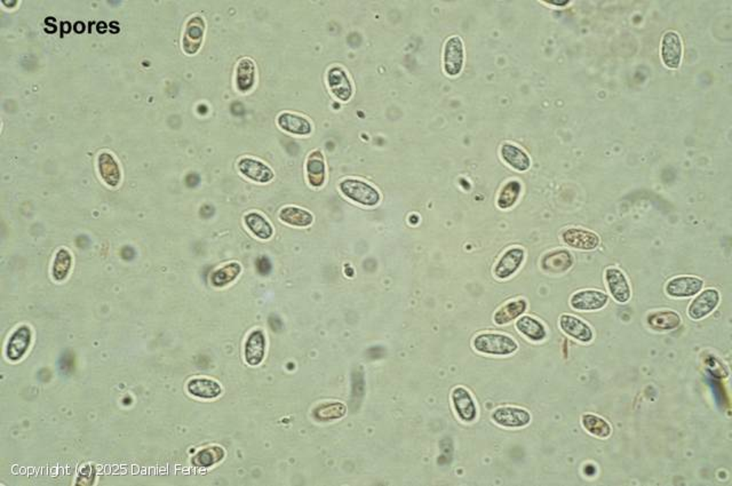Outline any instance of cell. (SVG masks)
Listing matches in <instances>:
<instances>
[{
	"label": "cell",
	"mask_w": 732,
	"mask_h": 486,
	"mask_svg": "<svg viewBox=\"0 0 732 486\" xmlns=\"http://www.w3.org/2000/svg\"><path fill=\"white\" fill-rule=\"evenodd\" d=\"M473 347L477 352L491 356L512 355L518 349L513 338L501 333H481L474 338Z\"/></svg>",
	"instance_id": "cell-1"
},
{
	"label": "cell",
	"mask_w": 732,
	"mask_h": 486,
	"mask_svg": "<svg viewBox=\"0 0 732 486\" xmlns=\"http://www.w3.org/2000/svg\"><path fill=\"white\" fill-rule=\"evenodd\" d=\"M340 190L347 198L364 206H375L380 202V194L377 189L361 180H343L340 183Z\"/></svg>",
	"instance_id": "cell-2"
},
{
	"label": "cell",
	"mask_w": 732,
	"mask_h": 486,
	"mask_svg": "<svg viewBox=\"0 0 732 486\" xmlns=\"http://www.w3.org/2000/svg\"><path fill=\"white\" fill-rule=\"evenodd\" d=\"M465 62L464 42L459 37H451L445 42L443 63L444 70L450 77L460 74Z\"/></svg>",
	"instance_id": "cell-3"
},
{
	"label": "cell",
	"mask_w": 732,
	"mask_h": 486,
	"mask_svg": "<svg viewBox=\"0 0 732 486\" xmlns=\"http://www.w3.org/2000/svg\"><path fill=\"white\" fill-rule=\"evenodd\" d=\"M491 418L497 425L505 428H523L531 423L530 413L521 407H498L493 411Z\"/></svg>",
	"instance_id": "cell-4"
},
{
	"label": "cell",
	"mask_w": 732,
	"mask_h": 486,
	"mask_svg": "<svg viewBox=\"0 0 732 486\" xmlns=\"http://www.w3.org/2000/svg\"><path fill=\"white\" fill-rule=\"evenodd\" d=\"M719 299L721 297L715 288L703 290L689 306V311H687L689 317L694 320H703L717 309L719 304Z\"/></svg>",
	"instance_id": "cell-5"
},
{
	"label": "cell",
	"mask_w": 732,
	"mask_h": 486,
	"mask_svg": "<svg viewBox=\"0 0 732 486\" xmlns=\"http://www.w3.org/2000/svg\"><path fill=\"white\" fill-rule=\"evenodd\" d=\"M608 301V295L605 292L598 290H582L571 297L570 304L576 311H596L603 309Z\"/></svg>",
	"instance_id": "cell-6"
},
{
	"label": "cell",
	"mask_w": 732,
	"mask_h": 486,
	"mask_svg": "<svg viewBox=\"0 0 732 486\" xmlns=\"http://www.w3.org/2000/svg\"><path fill=\"white\" fill-rule=\"evenodd\" d=\"M32 341V332L28 325H21L10 336L6 345V357L8 361H19L29 350Z\"/></svg>",
	"instance_id": "cell-7"
},
{
	"label": "cell",
	"mask_w": 732,
	"mask_h": 486,
	"mask_svg": "<svg viewBox=\"0 0 732 486\" xmlns=\"http://www.w3.org/2000/svg\"><path fill=\"white\" fill-rule=\"evenodd\" d=\"M703 282L694 276H680L666 285V293L671 298H691L703 290Z\"/></svg>",
	"instance_id": "cell-8"
},
{
	"label": "cell",
	"mask_w": 732,
	"mask_h": 486,
	"mask_svg": "<svg viewBox=\"0 0 732 486\" xmlns=\"http://www.w3.org/2000/svg\"><path fill=\"white\" fill-rule=\"evenodd\" d=\"M453 409L464 423H473L477 418V407L472 393L464 387H455L451 393Z\"/></svg>",
	"instance_id": "cell-9"
},
{
	"label": "cell",
	"mask_w": 732,
	"mask_h": 486,
	"mask_svg": "<svg viewBox=\"0 0 732 486\" xmlns=\"http://www.w3.org/2000/svg\"><path fill=\"white\" fill-rule=\"evenodd\" d=\"M205 21L202 16L196 15L189 19L182 39L185 53L194 55L202 47L204 40Z\"/></svg>",
	"instance_id": "cell-10"
},
{
	"label": "cell",
	"mask_w": 732,
	"mask_h": 486,
	"mask_svg": "<svg viewBox=\"0 0 732 486\" xmlns=\"http://www.w3.org/2000/svg\"><path fill=\"white\" fill-rule=\"evenodd\" d=\"M682 42L678 33L674 31L666 32L662 40V60L666 67L676 70L681 65Z\"/></svg>",
	"instance_id": "cell-11"
},
{
	"label": "cell",
	"mask_w": 732,
	"mask_h": 486,
	"mask_svg": "<svg viewBox=\"0 0 732 486\" xmlns=\"http://www.w3.org/2000/svg\"><path fill=\"white\" fill-rule=\"evenodd\" d=\"M525 259V252L521 247H512L506 251L495 267V275L500 281L509 279L517 272Z\"/></svg>",
	"instance_id": "cell-12"
},
{
	"label": "cell",
	"mask_w": 732,
	"mask_h": 486,
	"mask_svg": "<svg viewBox=\"0 0 732 486\" xmlns=\"http://www.w3.org/2000/svg\"><path fill=\"white\" fill-rule=\"evenodd\" d=\"M562 240L568 246L582 251H593L600 245V237L593 231L571 228L562 234Z\"/></svg>",
	"instance_id": "cell-13"
},
{
	"label": "cell",
	"mask_w": 732,
	"mask_h": 486,
	"mask_svg": "<svg viewBox=\"0 0 732 486\" xmlns=\"http://www.w3.org/2000/svg\"><path fill=\"white\" fill-rule=\"evenodd\" d=\"M605 281L608 284L609 291L614 300L619 304H626L632 297L630 283L621 269L609 268L605 272Z\"/></svg>",
	"instance_id": "cell-14"
},
{
	"label": "cell",
	"mask_w": 732,
	"mask_h": 486,
	"mask_svg": "<svg viewBox=\"0 0 732 486\" xmlns=\"http://www.w3.org/2000/svg\"><path fill=\"white\" fill-rule=\"evenodd\" d=\"M560 327L566 336L580 343H591L594 338V333L589 324L573 315H562L560 317Z\"/></svg>",
	"instance_id": "cell-15"
},
{
	"label": "cell",
	"mask_w": 732,
	"mask_h": 486,
	"mask_svg": "<svg viewBox=\"0 0 732 486\" xmlns=\"http://www.w3.org/2000/svg\"><path fill=\"white\" fill-rule=\"evenodd\" d=\"M329 91L336 99L347 102L352 96V86L343 68L334 67L327 72Z\"/></svg>",
	"instance_id": "cell-16"
},
{
	"label": "cell",
	"mask_w": 732,
	"mask_h": 486,
	"mask_svg": "<svg viewBox=\"0 0 732 486\" xmlns=\"http://www.w3.org/2000/svg\"><path fill=\"white\" fill-rule=\"evenodd\" d=\"M98 168H99L100 176L107 186L116 188L119 186L122 181V172L119 167L118 162L114 157V155L108 151H103L98 157Z\"/></svg>",
	"instance_id": "cell-17"
},
{
	"label": "cell",
	"mask_w": 732,
	"mask_h": 486,
	"mask_svg": "<svg viewBox=\"0 0 732 486\" xmlns=\"http://www.w3.org/2000/svg\"><path fill=\"white\" fill-rule=\"evenodd\" d=\"M238 170L244 176L256 182L267 183L274 179L272 168L254 158H242L238 163Z\"/></svg>",
	"instance_id": "cell-18"
},
{
	"label": "cell",
	"mask_w": 732,
	"mask_h": 486,
	"mask_svg": "<svg viewBox=\"0 0 732 486\" xmlns=\"http://www.w3.org/2000/svg\"><path fill=\"white\" fill-rule=\"evenodd\" d=\"M265 355V336L263 331L256 329L249 334L245 343L244 356L247 364L258 366L263 363Z\"/></svg>",
	"instance_id": "cell-19"
},
{
	"label": "cell",
	"mask_w": 732,
	"mask_h": 486,
	"mask_svg": "<svg viewBox=\"0 0 732 486\" xmlns=\"http://www.w3.org/2000/svg\"><path fill=\"white\" fill-rule=\"evenodd\" d=\"M187 391L190 395L202 400H215L222 393L220 384L208 377L192 379L187 384Z\"/></svg>",
	"instance_id": "cell-20"
},
{
	"label": "cell",
	"mask_w": 732,
	"mask_h": 486,
	"mask_svg": "<svg viewBox=\"0 0 732 486\" xmlns=\"http://www.w3.org/2000/svg\"><path fill=\"white\" fill-rule=\"evenodd\" d=\"M500 154L506 164H508L509 166L518 172H525L531 167V159L529 155L515 144H502Z\"/></svg>",
	"instance_id": "cell-21"
},
{
	"label": "cell",
	"mask_w": 732,
	"mask_h": 486,
	"mask_svg": "<svg viewBox=\"0 0 732 486\" xmlns=\"http://www.w3.org/2000/svg\"><path fill=\"white\" fill-rule=\"evenodd\" d=\"M573 265V256L566 250L547 253L541 260V268L544 269L545 272L554 274L568 272Z\"/></svg>",
	"instance_id": "cell-22"
},
{
	"label": "cell",
	"mask_w": 732,
	"mask_h": 486,
	"mask_svg": "<svg viewBox=\"0 0 732 486\" xmlns=\"http://www.w3.org/2000/svg\"><path fill=\"white\" fill-rule=\"evenodd\" d=\"M681 316L671 311H655L646 318V323L650 329L657 332L678 329L681 325Z\"/></svg>",
	"instance_id": "cell-23"
},
{
	"label": "cell",
	"mask_w": 732,
	"mask_h": 486,
	"mask_svg": "<svg viewBox=\"0 0 732 486\" xmlns=\"http://www.w3.org/2000/svg\"><path fill=\"white\" fill-rule=\"evenodd\" d=\"M527 308H528V304H527V301L524 299L509 301L507 304H504L501 308H499L496 314H495V317H493V320L499 327L507 325V324L512 323L513 320H517L518 317H521L522 315L524 314Z\"/></svg>",
	"instance_id": "cell-24"
},
{
	"label": "cell",
	"mask_w": 732,
	"mask_h": 486,
	"mask_svg": "<svg viewBox=\"0 0 732 486\" xmlns=\"http://www.w3.org/2000/svg\"><path fill=\"white\" fill-rule=\"evenodd\" d=\"M307 176L313 188H320L325 182V162L320 150L313 151L307 160Z\"/></svg>",
	"instance_id": "cell-25"
},
{
	"label": "cell",
	"mask_w": 732,
	"mask_h": 486,
	"mask_svg": "<svg viewBox=\"0 0 732 486\" xmlns=\"http://www.w3.org/2000/svg\"><path fill=\"white\" fill-rule=\"evenodd\" d=\"M279 125L285 132L295 135H308L313 131L311 122L308 119L290 112H284L279 116Z\"/></svg>",
	"instance_id": "cell-26"
},
{
	"label": "cell",
	"mask_w": 732,
	"mask_h": 486,
	"mask_svg": "<svg viewBox=\"0 0 732 486\" xmlns=\"http://www.w3.org/2000/svg\"><path fill=\"white\" fill-rule=\"evenodd\" d=\"M516 329L518 332L528 338L531 341H543L546 339L547 331L544 324L536 320L534 317L522 316L516 322Z\"/></svg>",
	"instance_id": "cell-27"
},
{
	"label": "cell",
	"mask_w": 732,
	"mask_h": 486,
	"mask_svg": "<svg viewBox=\"0 0 732 486\" xmlns=\"http://www.w3.org/2000/svg\"><path fill=\"white\" fill-rule=\"evenodd\" d=\"M254 83H256V65L249 58L240 60L236 70L237 88L240 92L247 93L249 91L252 90Z\"/></svg>",
	"instance_id": "cell-28"
},
{
	"label": "cell",
	"mask_w": 732,
	"mask_h": 486,
	"mask_svg": "<svg viewBox=\"0 0 732 486\" xmlns=\"http://www.w3.org/2000/svg\"><path fill=\"white\" fill-rule=\"evenodd\" d=\"M279 219L293 227H308L313 224V217L311 212L297 206H286L279 213Z\"/></svg>",
	"instance_id": "cell-29"
},
{
	"label": "cell",
	"mask_w": 732,
	"mask_h": 486,
	"mask_svg": "<svg viewBox=\"0 0 732 486\" xmlns=\"http://www.w3.org/2000/svg\"><path fill=\"white\" fill-rule=\"evenodd\" d=\"M72 256L70 251L67 249H60L55 254L53 266H52V276L56 282H63L70 274L72 267Z\"/></svg>",
	"instance_id": "cell-30"
},
{
	"label": "cell",
	"mask_w": 732,
	"mask_h": 486,
	"mask_svg": "<svg viewBox=\"0 0 732 486\" xmlns=\"http://www.w3.org/2000/svg\"><path fill=\"white\" fill-rule=\"evenodd\" d=\"M582 425L591 435L598 439H608L612 432V428L608 421L592 413H586L582 416Z\"/></svg>",
	"instance_id": "cell-31"
},
{
	"label": "cell",
	"mask_w": 732,
	"mask_h": 486,
	"mask_svg": "<svg viewBox=\"0 0 732 486\" xmlns=\"http://www.w3.org/2000/svg\"><path fill=\"white\" fill-rule=\"evenodd\" d=\"M226 452L218 445L203 448L192 459V464L198 468H208L224 460Z\"/></svg>",
	"instance_id": "cell-32"
},
{
	"label": "cell",
	"mask_w": 732,
	"mask_h": 486,
	"mask_svg": "<svg viewBox=\"0 0 732 486\" xmlns=\"http://www.w3.org/2000/svg\"><path fill=\"white\" fill-rule=\"evenodd\" d=\"M244 221L251 233L256 235L260 240H267L272 238V233H274L272 224H269L268 220L263 215L256 212H251L249 214L245 215Z\"/></svg>",
	"instance_id": "cell-33"
},
{
	"label": "cell",
	"mask_w": 732,
	"mask_h": 486,
	"mask_svg": "<svg viewBox=\"0 0 732 486\" xmlns=\"http://www.w3.org/2000/svg\"><path fill=\"white\" fill-rule=\"evenodd\" d=\"M345 413H347V407L345 404L332 402V403L320 404V407L313 409V414L315 419L327 423V421L341 419L345 416Z\"/></svg>",
	"instance_id": "cell-34"
},
{
	"label": "cell",
	"mask_w": 732,
	"mask_h": 486,
	"mask_svg": "<svg viewBox=\"0 0 732 486\" xmlns=\"http://www.w3.org/2000/svg\"><path fill=\"white\" fill-rule=\"evenodd\" d=\"M240 272H242V267L240 263H228L222 268L213 272L211 275L212 285L215 288H224L234 282L235 279L240 275Z\"/></svg>",
	"instance_id": "cell-35"
},
{
	"label": "cell",
	"mask_w": 732,
	"mask_h": 486,
	"mask_svg": "<svg viewBox=\"0 0 732 486\" xmlns=\"http://www.w3.org/2000/svg\"><path fill=\"white\" fill-rule=\"evenodd\" d=\"M522 186L521 183L513 180L509 182L506 183L504 188L501 189V191L499 194L498 204L499 207L501 210H508V208L513 207L516 202H517L518 197L521 195Z\"/></svg>",
	"instance_id": "cell-36"
},
{
	"label": "cell",
	"mask_w": 732,
	"mask_h": 486,
	"mask_svg": "<svg viewBox=\"0 0 732 486\" xmlns=\"http://www.w3.org/2000/svg\"><path fill=\"white\" fill-rule=\"evenodd\" d=\"M95 477V467L90 464H85V466L80 469L79 473H78L77 480H76V485H93Z\"/></svg>",
	"instance_id": "cell-37"
},
{
	"label": "cell",
	"mask_w": 732,
	"mask_h": 486,
	"mask_svg": "<svg viewBox=\"0 0 732 486\" xmlns=\"http://www.w3.org/2000/svg\"><path fill=\"white\" fill-rule=\"evenodd\" d=\"M256 269H258V272H259L261 275H268L270 270H272V263L269 261L268 258L263 256V258H260V259H258V261H256Z\"/></svg>",
	"instance_id": "cell-38"
},
{
	"label": "cell",
	"mask_w": 732,
	"mask_h": 486,
	"mask_svg": "<svg viewBox=\"0 0 732 486\" xmlns=\"http://www.w3.org/2000/svg\"><path fill=\"white\" fill-rule=\"evenodd\" d=\"M120 254H122L123 259L126 260V261H131V260H133L135 258L134 249L131 246L123 247L122 253H120Z\"/></svg>",
	"instance_id": "cell-39"
},
{
	"label": "cell",
	"mask_w": 732,
	"mask_h": 486,
	"mask_svg": "<svg viewBox=\"0 0 732 486\" xmlns=\"http://www.w3.org/2000/svg\"><path fill=\"white\" fill-rule=\"evenodd\" d=\"M570 3H571L570 0H563V1H560V0H559V1H557V0H553V1H548V3H552V5H556V6L562 7L566 6V5H569Z\"/></svg>",
	"instance_id": "cell-40"
}]
</instances>
